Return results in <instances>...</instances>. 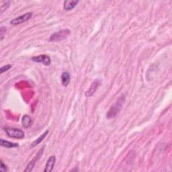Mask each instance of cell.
I'll list each match as a JSON object with an SVG mask.
<instances>
[{
    "label": "cell",
    "mask_w": 172,
    "mask_h": 172,
    "mask_svg": "<svg viewBox=\"0 0 172 172\" xmlns=\"http://www.w3.org/2000/svg\"><path fill=\"white\" fill-rule=\"evenodd\" d=\"M124 100L125 98L124 95L120 96V97L118 99L117 101L116 102V103L111 106L110 110L106 114L107 118L110 119L112 118L115 117V116L118 114V113L120 112L122 105H123Z\"/></svg>",
    "instance_id": "1"
},
{
    "label": "cell",
    "mask_w": 172,
    "mask_h": 172,
    "mask_svg": "<svg viewBox=\"0 0 172 172\" xmlns=\"http://www.w3.org/2000/svg\"><path fill=\"white\" fill-rule=\"evenodd\" d=\"M71 33L69 29H65V30H61L58 32H56L52 34L50 36L49 41L51 42H59L65 39Z\"/></svg>",
    "instance_id": "2"
},
{
    "label": "cell",
    "mask_w": 172,
    "mask_h": 172,
    "mask_svg": "<svg viewBox=\"0 0 172 172\" xmlns=\"http://www.w3.org/2000/svg\"><path fill=\"white\" fill-rule=\"evenodd\" d=\"M5 131L8 136L11 138L22 139L24 137V132L18 129H11V128H6Z\"/></svg>",
    "instance_id": "3"
},
{
    "label": "cell",
    "mask_w": 172,
    "mask_h": 172,
    "mask_svg": "<svg viewBox=\"0 0 172 172\" xmlns=\"http://www.w3.org/2000/svg\"><path fill=\"white\" fill-rule=\"evenodd\" d=\"M33 12H28L24 14H23L22 16H20L18 17H16V18L13 19L10 21V24L12 25H18L24 23L26 21H28V20L31 18V17L33 16Z\"/></svg>",
    "instance_id": "4"
},
{
    "label": "cell",
    "mask_w": 172,
    "mask_h": 172,
    "mask_svg": "<svg viewBox=\"0 0 172 172\" xmlns=\"http://www.w3.org/2000/svg\"><path fill=\"white\" fill-rule=\"evenodd\" d=\"M32 61L36 63H42L45 66H49L51 63V59L50 57L46 55H41L37 57H34L32 58Z\"/></svg>",
    "instance_id": "5"
},
{
    "label": "cell",
    "mask_w": 172,
    "mask_h": 172,
    "mask_svg": "<svg viewBox=\"0 0 172 172\" xmlns=\"http://www.w3.org/2000/svg\"><path fill=\"white\" fill-rule=\"evenodd\" d=\"M100 81L99 80H95L94 82L92 83V85L90 86L89 88L87 90L86 92V96L87 98L91 97L93 95L95 94V92H96V90L98 89V87L100 85Z\"/></svg>",
    "instance_id": "6"
},
{
    "label": "cell",
    "mask_w": 172,
    "mask_h": 172,
    "mask_svg": "<svg viewBox=\"0 0 172 172\" xmlns=\"http://www.w3.org/2000/svg\"><path fill=\"white\" fill-rule=\"evenodd\" d=\"M55 161H56V157H55V156L52 155L49 157L48 159L47 160V161H46L45 169V170H44L45 172L52 171V170H53V168H54Z\"/></svg>",
    "instance_id": "7"
},
{
    "label": "cell",
    "mask_w": 172,
    "mask_h": 172,
    "mask_svg": "<svg viewBox=\"0 0 172 172\" xmlns=\"http://www.w3.org/2000/svg\"><path fill=\"white\" fill-rule=\"evenodd\" d=\"M78 3L79 1H77V0H76V1H69V0H67V1L64 2L63 4L64 10L65 11L71 10L75 8Z\"/></svg>",
    "instance_id": "8"
},
{
    "label": "cell",
    "mask_w": 172,
    "mask_h": 172,
    "mask_svg": "<svg viewBox=\"0 0 172 172\" xmlns=\"http://www.w3.org/2000/svg\"><path fill=\"white\" fill-rule=\"evenodd\" d=\"M61 83H62L63 86L67 87V86L69 83H70V80H71V77H70V74L68 72L65 71L63 72L62 75H61Z\"/></svg>",
    "instance_id": "9"
},
{
    "label": "cell",
    "mask_w": 172,
    "mask_h": 172,
    "mask_svg": "<svg viewBox=\"0 0 172 172\" xmlns=\"http://www.w3.org/2000/svg\"><path fill=\"white\" fill-rule=\"evenodd\" d=\"M32 122H33L32 118L28 115H24L22 118V126L24 127L25 129H28V128L31 126Z\"/></svg>",
    "instance_id": "10"
},
{
    "label": "cell",
    "mask_w": 172,
    "mask_h": 172,
    "mask_svg": "<svg viewBox=\"0 0 172 172\" xmlns=\"http://www.w3.org/2000/svg\"><path fill=\"white\" fill-rule=\"evenodd\" d=\"M0 145L2 147H4L6 148H15L18 147V143H14V142H11L10 141H5V140L1 139H0Z\"/></svg>",
    "instance_id": "11"
},
{
    "label": "cell",
    "mask_w": 172,
    "mask_h": 172,
    "mask_svg": "<svg viewBox=\"0 0 172 172\" xmlns=\"http://www.w3.org/2000/svg\"><path fill=\"white\" fill-rule=\"evenodd\" d=\"M48 130H46L45 133H44L43 134H42L41 136H40V137L39 139H37L36 140H35V141L33 142V143L31 144V146H30V148H33V147H34L35 146H36L37 145H39V143H40L42 141V140L45 139L46 135H48Z\"/></svg>",
    "instance_id": "12"
},
{
    "label": "cell",
    "mask_w": 172,
    "mask_h": 172,
    "mask_svg": "<svg viewBox=\"0 0 172 172\" xmlns=\"http://www.w3.org/2000/svg\"><path fill=\"white\" fill-rule=\"evenodd\" d=\"M36 158H37V157H36ZM36 158H35L33 160H32V161L29 163V164L27 165V166H26V169L24 170V172H29V171H31L32 170H33V169L34 167V166L35 165V163H36Z\"/></svg>",
    "instance_id": "13"
},
{
    "label": "cell",
    "mask_w": 172,
    "mask_h": 172,
    "mask_svg": "<svg viewBox=\"0 0 172 172\" xmlns=\"http://www.w3.org/2000/svg\"><path fill=\"white\" fill-rule=\"evenodd\" d=\"M10 2H1V14H2L10 6Z\"/></svg>",
    "instance_id": "14"
},
{
    "label": "cell",
    "mask_w": 172,
    "mask_h": 172,
    "mask_svg": "<svg viewBox=\"0 0 172 172\" xmlns=\"http://www.w3.org/2000/svg\"><path fill=\"white\" fill-rule=\"evenodd\" d=\"M0 32H1V33H0V36H1V40H2L3 39H4L5 33H6V28H5L4 26H2V27L1 28V30H0Z\"/></svg>",
    "instance_id": "15"
},
{
    "label": "cell",
    "mask_w": 172,
    "mask_h": 172,
    "mask_svg": "<svg viewBox=\"0 0 172 172\" xmlns=\"http://www.w3.org/2000/svg\"><path fill=\"white\" fill-rule=\"evenodd\" d=\"M11 67V65H10V64H8V65H5V66L2 67V68H1V73H3L5 72V71H7L8 70L10 69Z\"/></svg>",
    "instance_id": "16"
},
{
    "label": "cell",
    "mask_w": 172,
    "mask_h": 172,
    "mask_svg": "<svg viewBox=\"0 0 172 172\" xmlns=\"http://www.w3.org/2000/svg\"><path fill=\"white\" fill-rule=\"evenodd\" d=\"M0 170L3 172H5L8 171V168L6 167V165H5L4 163H3L2 161H1V166H0Z\"/></svg>",
    "instance_id": "17"
}]
</instances>
